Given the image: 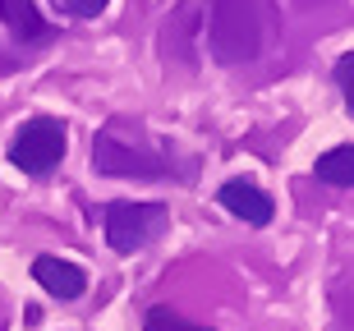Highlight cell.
I'll list each match as a JSON object with an SVG mask.
<instances>
[{
	"mask_svg": "<svg viewBox=\"0 0 354 331\" xmlns=\"http://www.w3.org/2000/svg\"><path fill=\"white\" fill-rule=\"evenodd\" d=\"M276 23H281V14L272 0H216L207 23V46L221 65H249L272 46Z\"/></svg>",
	"mask_w": 354,
	"mask_h": 331,
	"instance_id": "obj_1",
	"label": "cell"
},
{
	"mask_svg": "<svg viewBox=\"0 0 354 331\" xmlns=\"http://www.w3.org/2000/svg\"><path fill=\"white\" fill-rule=\"evenodd\" d=\"M336 88L345 93V111L354 115V51H345L341 60H336Z\"/></svg>",
	"mask_w": 354,
	"mask_h": 331,
	"instance_id": "obj_10",
	"label": "cell"
},
{
	"mask_svg": "<svg viewBox=\"0 0 354 331\" xmlns=\"http://www.w3.org/2000/svg\"><path fill=\"white\" fill-rule=\"evenodd\" d=\"M102 225L106 244L115 253H138L166 230V207L161 202H111Z\"/></svg>",
	"mask_w": 354,
	"mask_h": 331,
	"instance_id": "obj_4",
	"label": "cell"
},
{
	"mask_svg": "<svg viewBox=\"0 0 354 331\" xmlns=\"http://www.w3.org/2000/svg\"><path fill=\"white\" fill-rule=\"evenodd\" d=\"M92 166L111 180H161L166 175V157L138 129H120V124H106L92 138Z\"/></svg>",
	"mask_w": 354,
	"mask_h": 331,
	"instance_id": "obj_2",
	"label": "cell"
},
{
	"mask_svg": "<svg viewBox=\"0 0 354 331\" xmlns=\"http://www.w3.org/2000/svg\"><path fill=\"white\" fill-rule=\"evenodd\" d=\"M111 0H55V10L69 14V19H97Z\"/></svg>",
	"mask_w": 354,
	"mask_h": 331,
	"instance_id": "obj_11",
	"label": "cell"
},
{
	"mask_svg": "<svg viewBox=\"0 0 354 331\" xmlns=\"http://www.w3.org/2000/svg\"><path fill=\"white\" fill-rule=\"evenodd\" d=\"M216 202H221L235 221H244V225H267V221H272V207H276L263 189L244 185V180H225L221 193H216Z\"/></svg>",
	"mask_w": 354,
	"mask_h": 331,
	"instance_id": "obj_5",
	"label": "cell"
},
{
	"mask_svg": "<svg viewBox=\"0 0 354 331\" xmlns=\"http://www.w3.org/2000/svg\"><path fill=\"white\" fill-rule=\"evenodd\" d=\"M32 281H37V285L51 294V299H79V294L88 290V276H83V267L65 263V258H51V253L32 258Z\"/></svg>",
	"mask_w": 354,
	"mask_h": 331,
	"instance_id": "obj_6",
	"label": "cell"
},
{
	"mask_svg": "<svg viewBox=\"0 0 354 331\" xmlns=\"http://www.w3.org/2000/svg\"><path fill=\"white\" fill-rule=\"evenodd\" d=\"M65 147H69V129H65V124L51 120V115H37V120H28L24 129L14 133L10 166H14V171H24V175H46V171L60 166Z\"/></svg>",
	"mask_w": 354,
	"mask_h": 331,
	"instance_id": "obj_3",
	"label": "cell"
},
{
	"mask_svg": "<svg viewBox=\"0 0 354 331\" xmlns=\"http://www.w3.org/2000/svg\"><path fill=\"white\" fill-rule=\"evenodd\" d=\"M143 331H207V327L180 318V313H171V308H152V313L143 318Z\"/></svg>",
	"mask_w": 354,
	"mask_h": 331,
	"instance_id": "obj_9",
	"label": "cell"
},
{
	"mask_svg": "<svg viewBox=\"0 0 354 331\" xmlns=\"http://www.w3.org/2000/svg\"><path fill=\"white\" fill-rule=\"evenodd\" d=\"M313 175L322 185H336V189H354V143L345 147H331L313 161Z\"/></svg>",
	"mask_w": 354,
	"mask_h": 331,
	"instance_id": "obj_8",
	"label": "cell"
},
{
	"mask_svg": "<svg viewBox=\"0 0 354 331\" xmlns=\"http://www.w3.org/2000/svg\"><path fill=\"white\" fill-rule=\"evenodd\" d=\"M0 23L10 28L14 41H28V46L51 37V23L37 14V5H32V0H0Z\"/></svg>",
	"mask_w": 354,
	"mask_h": 331,
	"instance_id": "obj_7",
	"label": "cell"
}]
</instances>
